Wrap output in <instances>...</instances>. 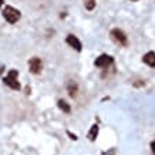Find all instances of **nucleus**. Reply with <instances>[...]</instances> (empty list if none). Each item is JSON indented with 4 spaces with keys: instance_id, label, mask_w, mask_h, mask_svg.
Instances as JSON below:
<instances>
[{
    "instance_id": "f257e3e1",
    "label": "nucleus",
    "mask_w": 155,
    "mask_h": 155,
    "mask_svg": "<svg viewBox=\"0 0 155 155\" xmlns=\"http://www.w3.org/2000/svg\"><path fill=\"white\" fill-rule=\"evenodd\" d=\"M3 17H5V20L9 21L10 24H14L20 20L21 14H20V12L17 9H14L12 6H6L5 10H3Z\"/></svg>"
},
{
    "instance_id": "f03ea898",
    "label": "nucleus",
    "mask_w": 155,
    "mask_h": 155,
    "mask_svg": "<svg viewBox=\"0 0 155 155\" xmlns=\"http://www.w3.org/2000/svg\"><path fill=\"white\" fill-rule=\"evenodd\" d=\"M17 77H19V71L10 70L9 74L6 75V78L3 81H5V84L7 85V87H10L12 90H20V84H19V81H17Z\"/></svg>"
},
{
    "instance_id": "7ed1b4c3",
    "label": "nucleus",
    "mask_w": 155,
    "mask_h": 155,
    "mask_svg": "<svg viewBox=\"0 0 155 155\" xmlns=\"http://www.w3.org/2000/svg\"><path fill=\"white\" fill-rule=\"evenodd\" d=\"M111 38L114 41L120 44V46H128V38L125 36V33L120 30V28H113L111 30Z\"/></svg>"
},
{
    "instance_id": "20e7f679",
    "label": "nucleus",
    "mask_w": 155,
    "mask_h": 155,
    "mask_svg": "<svg viewBox=\"0 0 155 155\" xmlns=\"http://www.w3.org/2000/svg\"><path fill=\"white\" fill-rule=\"evenodd\" d=\"M114 63V58L111 56H108V54H101V56L94 61V64L100 68H107L108 66H111Z\"/></svg>"
},
{
    "instance_id": "39448f33",
    "label": "nucleus",
    "mask_w": 155,
    "mask_h": 155,
    "mask_svg": "<svg viewBox=\"0 0 155 155\" xmlns=\"http://www.w3.org/2000/svg\"><path fill=\"white\" fill-rule=\"evenodd\" d=\"M28 67H30V71H31L33 74H40L41 70H43L41 58H38V57H33V58H30V61H28Z\"/></svg>"
},
{
    "instance_id": "423d86ee",
    "label": "nucleus",
    "mask_w": 155,
    "mask_h": 155,
    "mask_svg": "<svg viewBox=\"0 0 155 155\" xmlns=\"http://www.w3.org/2000/svg\"><path fill=\"white\" fill-rule=\"evenodd\" d=\"M66 41H67V44H68V46H71L73 48H75L77 51H81V41L75 37V36L68 34V36H67V38H66Z\"/></svg>"
},
{
    "instance_id": "0eeeda50",
    "label": "nucleus",
    "mask_w": 155,
    "mask_h": 155,
    "mask_svg": "<svg viewBox=\"0 0 155 155\" xmlns=\"http://www.w3.org/2000/svg\"><path fill=\"white\" fill-rule=\"evenodd\" d=\"M142 61L145 63L147 66L155 67V53L154 51H148L145 56L142 57Z\"/></svg>"
},
{
    "instance_id": "6e6552de",
    "label": "nucleus",
    "mask_w": 155,
    "mask_h": 155,
    "mask_svg": "<svg viewBox=\"0 0 155 155\" xmlns=\"http://www.w3.org/2000/svg\"><path fill=\"white\" fill-rule=\"evenodd\" d=\"M57 105H58V108H60L61 111H64L66 114H70L71 108H70V105L67 104V101H64V100H58V101H57Z\"/></svg>"
},
{
    "instance_id": "1a4fd4ad",
    "label": "nucleus",
    "mask_w": 155,
    "mask_h": 155,
    "mask_svg": "<svg viewBox=\"0 0 155 155\" xmlns=\"http://www.w3.org/2000/svg\"><path fill=\"white\" fill-rule=\"evenodd\" d=\"M97 135H98V125L94 124V125L91 127V130H90V132H88V140L90 141H95Z\"/></svg>"
},
{
    "instance_id": "9d476101",
    "label": "nucleus",
    "mask_w": 155,
    "mask_h": 155,
    "mask_svg": "<svg viewBox=\"0 0 155 155\" xmlns=\"http://www.w3.org/2000/svg\"><path fill=\"white\" fill-rule=\"evenodd\" d=\"M77 84H75L74 81H71V83H68V85H67V90H68V94H70V97H73L74 98L75 95H77Z\"/></svg>"
},
{
    "instance_id": "9b49d317",
    "label": "nucleus",
    "mask_w": 155,
    "mask_h": 155,
    "mask_svg": "<svg viewBox=\"0 0 155 155\" xmlns=\"http://www.w3.org/2000/svg\"><path fill=\"white\" fill-rule=\"evenodd\" d=\"M95 2L97 0H84V6L87 10H93L95 7Z\"/></svg>"
},
{
    "instance_id": "f8f14e48",
    "label": "nucleus",
    "mask_w": 155,
    "mask_h": 155,
    "mask_svg": "<svg viewBox=\"0 0 155 155\" xmlns=\"http://www.w3.org/2000/svg\"><path fill=\"white\" fill-rule=\"evenodd\" d=\"M151 150H152V152H154V155H155V141L151 142Z\"/></svg>"
},
{
    "instance_id": "ddd939ff",
    "label": "nucleus",
    "mask_w": 155,
    "mask_h": 155,
    "mask_svg": "<svg viewBox=\"0 0 155 155\" xmlns=\"http://www.w3.org/2000/svg\"><path fill=\"white\" fill-rule=\"evenodd\" d=\"M67 134H68V135H70V137H71V140H74V141H75V140H77V135H73V134H71V132H70V131L67 132Z\"/></svg>"
},
{
    "instance_id": "4468645a",
    "label": "nucleus",
    "mask_w": 155,
    "mask_h": 155,
    "mask_svg": "<svg viewBox=\"0 0 155 155\" xmlns=\"http://www.w3.org/2000/svg\"><path fill=\"white\" fill-rule=\"evenodd\" d=\"M3 71H5V66H3V64H0V75L3 74Z\"/></svg>"
},
{
    "instance_id": "2eb2a0df",
    "label": "nucleus",
    "mask_w": 155,
    "mask_h": 155,
    "mask_svg": "<svg viewBox=\"0 0 155 155\" xmlns=\"http://www.w3.org/2000/svg\"><path fill=\"white\" fill-rule=\"evenodd\" d=\"M103 155H114V150H111V151H110V154H108V152H104Z\"/></svg>"
},
{
    "instance_id": "dca6fc26",
    "label": "nucleus",
    "mask_w": 155,
    "mask_h": 155,
    "mask_svg": "<svg viewBox=\"0 0 155 155\" xmlns=\"http://www.w3.org/2000/svg\"><path fill=\"white\" fill-rule=\"evenodd\" d=\"M26 94H30V87H26Z\"/></svg>"
},
{
    "instance_id": "f3484780",
    "label": "nucleus",
    "mask_w": 155,
    "mask_h": 155,
    "mask_svg": "<svg viewBox=\"0 0 155 155\" xmlns=\"http://www.w3.org/2000/svg\"><path fill=\"white\" fill-rule=\"evenodd\" d=\"M2 6H3V0H0V7H2Z\"/></svg>"
},
{
    "instance_id": "a211bd4d",
    "label": "nucleus",
    "mask_w": 155,
    "mask_h": 155,
    "mask_svg": "<svg viewBox=\"0 0 155 155\" xmlns=\"http://www.w3.org/2000/svg\"><path fill=\"white\" fill-rule=\"evenodd\" d=\"M131 2H138V0H131Z\"/></svg>"
}]
</instances>
